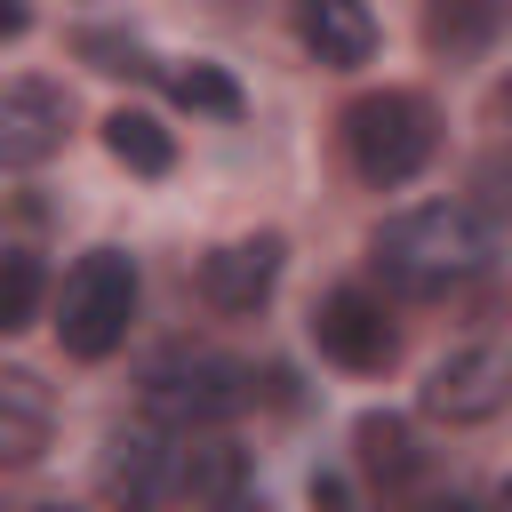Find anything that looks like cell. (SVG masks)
I'll return each instance as SVG.
<instances>
[{
    "label": "cell",
    "instance_id": "6",
    "mask_svg": "<svg viewBox=\"0 0 512 512\" xmlns=\"http://www.w3.org/2000/svg\"><path fill=\"white\" fill-rule=\"evenodd\" d=\"M104 496L128 504V512H152L176 480H184V448L168 440V424H120L104 440V464H96Z\"/></svg>",
    "mask_w": 512,
    "mask_h": 512
},
{
    "label": "cell",
    "instance_id": "5",
    "mask_svg": "<svg viewBox=\"0 0 512 512\" xmlns=\"http://www.w3.org/2000/svg\"><path fill=\"white\" fill-rule=\"evenodd\" d=\"M248 376L232 368V360H216V352H168L152 376H144V400H152V416L160 424H224L248 392H240Z\"/></svg>",
    "mask_w": 512,
    "mask_h": 512
},
{
    "label": "cell",
    "instance_id": "18",
    "mask_svg": "<svg viewBox=\"0 0 512 512\" xmlns=\"http://www.w3.org/2000/svg\"><path fill=\"white\" fill-rule=\"evenodd\" d=\"M80 56H96V72H144V56L112 32H80Z\"/></svg>",
    "mask_w": 512,
    "mask_h": 512
},
{
    "label": "cell",
    "instance_id": "7",
    "mask_svg": "<svg viewBox=\"0 0 512 512\" xmlns=\"http://www.w3.org/2000/svg\"><path fill=\"white\" fill-rule=\"evenodd\" d=\"M312 344H320L336 368L376 376V368H392L400 328H392V312H384L368 288H336V296H320V312H312Z\"/></svg>",
    "mask_w": 512,
    "mask_h": 512
},
{
    "label": "cell",
    "instance_id": "15",
    "mask_svg": "<svg viewBox=\"0 0 512 512\" xmlns=\"http://www.w3.org/2000/svg\"><path fill=\"white\" fill-rule=\"evenodd\" d=\"M352 448H360V472H368V480H408V472H416V440H408L400 416H376V408H368V416L352 424Z\"/></svg>",
    "mask_w": 512,
    "mask_h": 512
},
{
    "label": "cell",
    "instance_id": "19",
    "mask_svg": "<svg viewBox=\"0 0 512 512\" xmlns=\"http://www.w3.org/2000/svg\"><path fill=\"white\" fill-rule=\"evenodd\" d=\"M312 504H328V512H344L352 496H344V480H336V472H320V480H312Z\"/></svg>",
    "mask_w": 512,
    "mask_h": 512
},
{
    "label": "cell",
    "instance_id": "17",
    "mask_svg": "<svg viewBox=\"0 0 512 512\" xmlns=\"http://www.w3.org/2000/svg\"><path fill=\"white\" fill-rule=\"evenodd\" d=\"M40 312V264L32 256H0V336L24 328Z\"/></svg>",
    "mask_w": 512,
    "mask_h": 512
},
{
    "label": "cell",
    "instance_id": "9",
    "mask_svg": "<svg viewBox=\"0 0 512 512\" xmlns=\"http://www.w3.org/2000/svg\"><path fill=\"white\" fill-rule=\"evenodd\" d=\"M272 280H280V240L272 232H248V240H224V248L200 256V296L216 312H256L272 296Z\"/></svg>",
    "mask_w": 512,
    "mask_h": 512
},
{
    "label": "cell",
    "instance_id": "2",
    "mask_svg": "<svg viewBox=\"0 0 512 512\" xmlns=\"http://www.w3.org/2000/svg\"><path fill=\"white\" fill-rule=\"evenodd\" d=\"M432 152H440V120H432V104H424L416 88H376V96L344 104V160H352L360 184L392 192V184H408Z\"/></svg>",
    "mask_w": 512,
    "mask_h": 512
},
{
    "label": "cell",
    "instance_id": "14",
    "mask_svg": "<svg viewBox=\"0 0 512 512\" xmlns=\"http://www.w3.org/2000/svg\"><path fill=\"white\" fill-rule=\"evenodd\" d=\"M104 144H112V160L136 168V176H168V168H176V136H168L152 112H128V104H120V112L104 120Z\"/></svg>",
    "mask_w": 512,
    "mask_h": 512
},
{
    "label": "cell",
    "instance_id": "10",
    "mask_svg": "<svg viewBox=\"0 0 512 512\" xmlns=\"http://www.w3.org/2000/svg\"><path fill=\"white\" fill-rule=\"evenodd\" d=\"M56 440V392L32 368H0V472H32Z\"/></svg>",
    "mask_w": 512,
    "mask_h": 512
},
{
    "label": "cell",
    "instance_id": "23",
    "mask_svg": "<svg viewBox=\"0 0 512 512\" xmlns=\"http://www.w3.org/2000/svg\"><path fill=\"white\" fill-rule=\"evenodd\" d=\"M48 512H72V504H48Z\"/></svg>",
    "mask_w": 512,
    "mask_h": 512
},
{
    "label": "cell",
    "instance_id": "3",
    "mask_svg": "<svg viewBox=\"0 0 512 512\" xmlns=\"http://www.w3.org/2000/svg\"><path fill=\"white\" fill-rule=\"evenodd\" d=\"M136 320V264L120 248H88L56 288V344L72 360H104Z\"/></svg>",
    "mask_w": 512,
    "mask_h": 512
},
{
    "label": "cell",
    "instance_id": "12",
    "mask_svg": "<svg viewBox=\"0 0 512 512\" xmlns=\"http://www.w3.org/2000/svg\"><path fill=\"white\" fill-rule=\"evenodd\" d=\"M512 24V0H424V40L440 56H480Z\"/></svg>",
    "mask_w": 512,
    "mask_h": 512
},
{
    "label": "cell",
    "instance_id": "21",
    "mask_svg": "<svg viewBox=\"0 0 512 512\" xmlns=\"http://www.w3.org/2000/svg\"><path fill=\"white\" fill-rule=\"evenodd\" d=\"M432 512H472V504H432Z\"/></svg>",
    "mask_w": 512,
    "mask_h": 512
},
{
    "label": "cell",
    "instance_id": "11",
    "mask_svg": "<svg viewBox=\"0 0 512 512\" xmlns=\"http://www.w3.org/2000/svg\"><path fill=\"white\" fill-rule=\"evenodd\" d=\"M296 40H304L312 64L352 72V64L376 56V16L360 0H296Z\"/></svg>",
    "mask_w": 512,
    "mask_h": 512
},
{
    "label": "cell",
    "instance_id": "20",
    "mask_svg": "<svg viewBox=\"0 0 512 512\" xmlns=\"http://www.w3.org/2000/svg\"><path fill=\"white\" fill-rule=\"evenodd\" d=\"M24 24H32V8H24V0H0V40H16Z\"/></svg>",
    "mask_w": 512,
    "mask_h": 512
},
{
    "label": "cell",
    "instance_id": "13",
    "mask_svg": "<svg viewBox=\"0 0 512 512\" xmlns=\"http://www.w3.org/2000/svg\"><path fill=\"white\" fill-rule=\"evenodd\" d=\"M200 512H248V456L232 440H200L184 448V480H176Z\"/></svg>",
    "mask_w": 512,
    "mask_h": 512
},
{
    "label": "cell",
    "instance_id": "4",
    "mask_svg": "<svg viewBox=\"0 0 512 512\" xmlns=\"http://www.w3.org/2000/svg\"><path fill=\"white\" fill-rule=\"evenodd\" d=\"M416 408L432 424H496L512 408V352L504 344H464L448 360H432V376L416 384Z\"/></svg>",
    "mask_w": 512,
    "mask_h": 512
},
{
    "label": "cell",
    "instance_id": "22",
    "mask_svg": "<svg viewBox=\"0 0 512 512\" xmlns=\"http://www.w3.org/2000/svg\"><path fill=\"white\" fill-rule=\"evenodd\" d=\"M504 512H512V480H504Z\"/></svg>",
    "mask_w": 512,
    "mask_h": 512
},
{
    "label": "cell",
    "instance_id": "8",
    "mask_svg": "<svg viewBox=\"0 0 512 512\" xmlns=\"http://www.w3.org/2000/svg\"><path fill=\"white\" fill-rule=\"evenodd\" d=\"M72 136V96L56 80H0V168H40Z\"/></svg>",
    "mask_w": 512,
    "mask_h": 512
},
{
    "label": "cell",
    "instance_id": "16",
    "mask_svg": "<svg viewBox=\"0 0 512 512\" xmlns=\"http://www.w3.org/2000/svg\"><path fill=\"white\" fill-rule=\"evenodd\" d=\"M168 96H176L184 112H216V120H232V112H240L232 72H216V64H176V72H168Z\"/></svg>",
    "mask_w": 512,
    "mask_h": 512
},
{
    "label": "cell",
    "instance_id": "1",
    "mask_svg": "<svg viewBox=\"0 0 512 512\" xmlns=\"http://www.w3.org/2000/svg\"><path fill=\"white\" fill-rule=\"evenodd\" d=\"M368 264L400 296H448V288H464V280H480L496 264V232L464 200H424V208H400V216L376 224Z\"/></svg>",
    "mask_w": 512,
    "mask_h": 512
}]
</instances>
